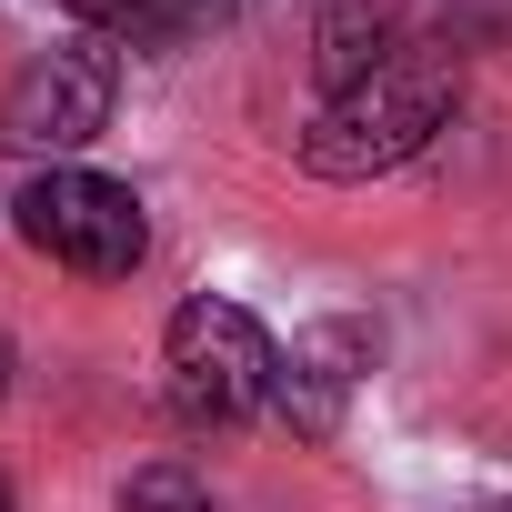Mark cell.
Masks as SVG:
<instances>
[{
  "instance_id": "obj_5",
  "label": "cell",
  "mask_w": 512,
  "mask_h": 512,
  "mask_svg": "<svg viewBox=\"0 0 512 512\" xmlns=\"http://www.w3.org/2000/svg\"><path fill=\"white\" fill-rule=\"evenodd\" d=\"M362 362H372V332H362V322H312V332L282 352V372H272V422H292L302 442H332V432H342V402H352V382H362Z\"/></svg>"
},
{
  "instance_id": "obj_8",
  "label": "cell",
  "mask_w": 512,
  "mask_h": 512,
  "mask_svg": "<svg viewBox=\"0 0 512 512\" xmlns=\"http://www.w3.org/2000/svg\"><path fill=\"white\" fill-rule=\"evenodd\" d=\"M0 402H11V332H0Z\"/></svg>"
},
{
  "instance_id": "obj_2",
  "label": "cell",
  "mask_w": 512,
  "mask_h": 512,
  "mask_svg": "<svg viewBox=\"0 0 512 512\" xmlns=\"http://www.w3.org/2000/svg\"><path fill=\"white\" fill-rule=\"evenodd\" d=\"M11 231L41 251L51 272H81V282H131L141 251H151V211L131 181L91 171V161H61V171H31L21 201H11Z\"/></svg>"
},
{
  "instance_id": "obj_3",
  "label": "cell",
  "mask_w": 512,
  "mask_h": 512,
  "mask_svg": "<svg viewBox=\"0 0 512 512\" xmlns=\"http://www.w3.org/2000/svg\"><path fill=\"white\" fill-rule=\"evenodd\" d=\"M161 372H171V412L201 422V432H231L251 412H272V372H282V342L251 322L241 302L221 292H191L161 332Z\"/></svg>"
},
{
  "instance_id": "obj_6",
  "label": "cell",
  "mask_w": 512,
  "mask_h": 512,
  "mask_svg": "<svg viewBox=\"0 0 512 512\" xmlns=\"http://www.w3.org/2000/svg\"><path fill=\"white\" fill-rule=\"evenodd\" d=\"M61 11L91 31V41H131V51H171L191 31L221 21V0H61Z\"/></svg>"
},
{
  "instance_id": "obj_7",
  "label": "cell",
  "mask_w": 512,
  "mask_h": 512,
  "mask_svg": "<svg viewBox=\"0 0 512 512\" xmlns=\"http://www.w3.org/2000/svg\"><path fill=\"white\" fill-rule=\"evenodd\" d=\"M121 512H211V482L191 462H141L121 482Z\"/></svg>"
},
{
  "instance_id": "obj_4",
  "label": "cell",
  "mask_w": 512,
  "mask_h": 512,
  "mask_svg": "<svg viewBox=\"0 0 512 512\" xmlns=\"http://www.w3.org/2000/svg\"><path fill=\"white\" fill-rule=\"evenodd\" d=\"M111 101H121V61L101 41H61V51H41L11 91H0V151L61 171V161H81L111 131Z\"/></svg>"
},
{
  "instance_id": "obj_9",
  "label": "cell",
  "mask_w": 512,
  "mask_h": 512,
  "mask_svg": "<svg viewBox=\"0 0 512 512\" xmlns=\"http://www.w3.org/2000/svg\"><path fill=\"white\" fill-rule=\"evenodd\" d=\"M0 512H11V482H0Z\"/></svg>"
},
{
  "instance_id": "obj_1",
  "label": "cell",
  "mask_w": 512,
  "mask_h": 512,
  "mask_svg": "<svg viewBox=\"0 0 512 512\" xmlns=\"http://www.w3.org/2000/svg\"><path fill=\"white\" fill-rule=\"evenodd\" d=\"M452 101H462V51L402 41L392 61H372L352 91H332V101L312 111L302 171H312V181H382V171H402V161H422V151L442 141Z\"/></svg>"
}]
</instances>
